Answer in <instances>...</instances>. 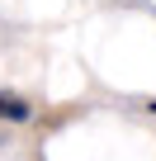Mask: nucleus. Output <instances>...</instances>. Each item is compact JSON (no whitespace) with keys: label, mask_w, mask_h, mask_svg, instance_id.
<instances>
[{"label":"nucleus","mask_w":156,"mask_h":161,"mask_svg":"<svg viewBox=\"0 0 156 161\" xmlns=\"http://www.w3.org/2000/svg\"><path fill=\"white\" fill-rule=\"evenodd\" d=\"M0 119H14L19 123V119H29V104L19 95H5V90H0Z\"/></svg>","instance_id":"obj_1"}]
</instances>
